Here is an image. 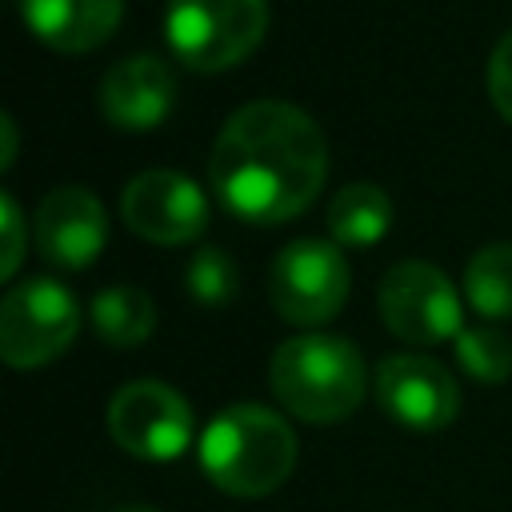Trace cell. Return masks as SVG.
I'll use <instances>...</instances> for the list:
<instances>
[{
	"label": "cell",
	"instance_id": "obj_6",
	"mask_svg": "<svg viewBox=\"0 0 512 512\" xmlns=\"http://www.w3.org/2000/svg\"><path fill=\"white\" fill-rule=\"evenodd\" d=\"M348 280L352 272L340 244L320 236H300L276 252L268 272V300L284 320L312 328L344 308Z\"/></svg>",
	"mask_w": 512,
	"mask_h": 512
},
{
	"label": "cell",
	"instance_id": "obj_1",
	"mask_svg": "<svg viewBox=\"0 0 512 512\" xmlns=\"http://www.w3.org/2000/svg\"><path fill=\"white\" fill-rule=\"evenodd\" d=\"M328 176L320 124L288 100L240 104L212 140L208 180L220 204L248 224L300 216Z\"/></svg>",
	"mask_w": 512,
	"mask_h": 512
},
{
	"label": "cell",
	"instance_id": "obj_4",
	"mask_svg": "<svg viewBox=\"0 0 512 512\" xmlns=\"http://www.w3.org/2000/svg\"><path fill=\"white\" fill-rule=\"evenodd\" d=\"M268 28V0H168L164 36L180 64L220 72L240 64Z\"/></svg>",
	"mask_w": 512,
	"mask_h": 512
},
{
	"label": "cell",
	"instance_id": "obj_18",
	"mask_svg": "<svg viewBox=\"0 0 512 512\" xmlns=\"http://www.w3.org/2000/svg\"><path fill=\"white\" fill-rule=\"evenodd\" d=\"M184 288L192 300H200L208 308L232 304L240 292V268L224 248H212V244L196 248L192 260L184 264Z\"/></svg>",
	"mask_w": 512,
	"mask_h": 512
},
{
	"label": "cell",
	"instance_id": "obj_16",
	"mask_svg": "<svg viewBox=\"0 0 512 512\" xmlns=\"http://www.w3.org/2000/svg\"><path fill=\"white\" fill-rule=\"evenodd\" d=\"M464 296L488 320L512 316V244L508 240H496L472 252L464 268Z\"/></svg>",
	"mask_w": 512,
	"mask_h": 512
},
{
	"label": "cell",
	"instance_id": "obj_10",
	"mask_svg": "<svg viewBox=\"0 0 512 512\" xmlns=\"http://www.w3.org/2000/svg\"><path fill=\"white\" fill-rule=\"evenodd\" d=\"M124 224L156 244H184L208 228V196L176 168H148L120 192Z\"/></svg>",
	"mask_w": 512,
	"mask_h": 512
},
{
	"label": "cell",
	"instance_id": "obj_14",
	"mask_svg": "<svg viewBox=\"0 0 512 512\" xmlns=\"http://www.w3.org/2000/svg\"><path fill=\"white\" fill-rule=\"evenodd\" d=\"M88 320H92V328H96V336L104 344H112V348H136L156 328V304L136 284H108L104 292L92 296Z\"/></svg>",
	"mask_w": 512,
	"mask_h": 512
},
{
	"label": "cell",
	"instance_id": "obj_15",
	"mask_svg": "<svg viewBox=\"0 0 512 512\" xmlns=\"http://www.w3.org/2000/svg\"><path fill=\"white\" fill-rule=\"evenodd\" d=\"M392 228V200L380 184H344L328 204V232L340 244H376Z\"/></svg>",
	"mask_w": 512,
	"mask_h": 512
},
{
	"label": "cell",
	"instance_id": "obj_5",
	"mask_svg": "<svg viewBox=\"0 0 512 512\" xmlns=\"http://www.w3.org/2000/svg\"><path fill=\"white\" fill-rule=\"evenodd\" d=\"M80 332L76 296L52 280L32 276L4 292L0 304V356L12 368H40L56 360Z\"/></svg>",
	"mask_w": 512,
	"mask_h": 512
},
{
	"label": "cell",
	"instance_id": "obj_21",
	"mask_svg": "<svg viewBox=\"0 0 512 512\" xmlns=\"http://www.w3.org/2000/svg\"><path fill=\"white\" fill-rule=\"evenodd\" d=\"M0 132H4V156H0V168H8L12 156H16V124H12V116L0 120Z\"/></svg>",
	"mask_w": 512,
	"mask_h": 512
},
{
	"label": "cell",
	"instance_id": "obj_17",
	"mask_svg": "<svg viewBox=\"0 0 512 512\" xmlns=\"http://www.w3.org/2000/svg\"><path fill=\"white\" fill-rule=\"evenodd\" d=\"M456 360L480 384H500V380L512 376V340L500 328H492V324L460 328V336H456Z\"/></svg>",
	"mask_w": 512,
	"mask_h": 512
},
{
	"label": "cell",
	"instance_id": "obj_2",
	"mask_svg": "<svg viewBox=\"0 0 512 512\" xmlns=\"http://www.w3.org/2000/svg\"><path fill=\"white\" fill-rule=\"evenodd\" d=\"M204 476L240 500L276 492L296 464V436L288 420L264 404H232L208 420L196 444Z\"/></svg>",
	"mask_w": 512,
	"mask_h": 512
},
{
	"label": "cell",
	"instance_id": "obj_13",
	"mask_svg": "<svg viewBox=\"0 0 512 512\" xmlns=\"http://www.w3.org/2000/svg\"><path fill=\"white\" fill-rule=\"evenodd\" d=\"M124 0H20L24 24L60 52H88L120 24Z\"/></svg>",
	"mask_w": 512,
	"mask_h": 512
},
{
	"label": "cell",
	"instance_id": "obj_8",
	"mask_svg": "<svg viewBox=\"0 0 512 512\" xmlns=\"http://www.w3.org/2000/svg\"><path fill=\"white\" fill-rule=\"evenodd\" d=\"M108 432L136 460H176L192 444V408L164 380H132L108 404Z\"/></svg>",
	"mask_w": 512,
	"mask_h": 512
},
{
	"label": "cell",
	"instance_id": "obj_7",
	"mask_svg": "<svg viewBox=\"0 0 512 512\" xmlns=\"http://www.w3.org/2000/svg\"><path fill=\"white\" fill-rule=\"evenodd\" d=\"M380 320L392 336L408 344L456 340L464 328V308L456 284L428 260H396L376 288Z\"/></svg>",
	"mask_w": 512,
	"mask_h": 512
},
{
	"label": "cell",
	"instance_id": "obj_3",
	"mask_svg": "<svg viewBox=\"0 0 512 512\" xmlns=\"http://www.w3.org/2000/svg\"><path fill=\"white\" fill-rule=\"evenodd\" d=\"M268 380L276 400L308 424H336L352 416L368 388L360 348L332 332L288 336L272 352Z\"/></svg>",
	"mask_w": 512,
	"mask_h": 512
},
{
	"label": "cell",
	"instance_id": "obj_20",
	"mask_svg": "<svg viewBox=\"0 0 512 512\" xmlns=\"http://www.w3.org/2000/svg\"><path fill=\"white\" fill-rule=\"evenodd\" d=\"M488 96L500 108V116L512 120V28L492 48V60H488Z\"/></svg>",
	"mask_w": 512,
	"mask_h": 512
},
{
	"label": "cell",
	"instance_id": "obj_12",
	"mask_svg": "<svg viewBox=\"0 0 512 512\" xmlns=\"http://www.w3.org/2000/svg\"><path fill=\"white\" fill-rule=\"evenodd\" d=\"M36 248L56 268H84L108 240V212L96 192L80 184L52 188L36 208Z\"/></svg>",
	"mask_w": 512,
	"mask_h": 512
},
{
	"label": "cell",
	"instance_id": "obj_19",
	"mask_svg": "<svg viewBox=\"0 0 512 512\" xmlns=\"http://www.w3.org/2000/svg\"><path fill=\"white\" fill-rule=\"evenodd\" d=\"M0 228H4V260H0V276L12 280L16 268H20V256H24V216H20V204L16 196L4 188L0 192Z\"/></svg>",
	"mask_w": 512,
	"mask_h": 512
},
{
	"label": "cell",
	"instance_id": "obj_11",
	"mask_svg": "<svg viewBox=\"0 0 512 512\" xmlns=\"http://www.w3.org/2000/svg\"><path fill=\"white\" fill-rule=\"evenodd\" d=\"M96 104L108 124L124 132H148L176 104V72L156 52H132L100 76Z\"/></svg>",
	"mask_w": 512,
	"mask_h": 512
},
{
	"label": "cell",
	"instance_id": "obj_9",
	"mask_svg": "<svg viewBox=\"0 0 512 512\" xmlns=\"http://www.w3.org/2000/svg\"><path fill=\"white\" fill-rule=\"evenodd\" d=\"M376 404L412 432H436L456 420L460 412V388L456 376L420 352H396L376 364L372 376Z\"/></svg>",
	"mask_w": 512,
	"mask_h": 512
},
{
	"label": "cell",
	"instance_id": "obj_22",
	"mask_svg": "<svg viewBox=\"0 0 512 512\" xmlns=\"http://www.w3.org/2000/svg\"><path fill=\"white\" fill-rule=\"evenodd\" d=\"M120 512H160V508H148V504H128V508H120Z\"/></svg>",
	"mask_w": 512,
	"mask_h": 512
}]
</instances>
